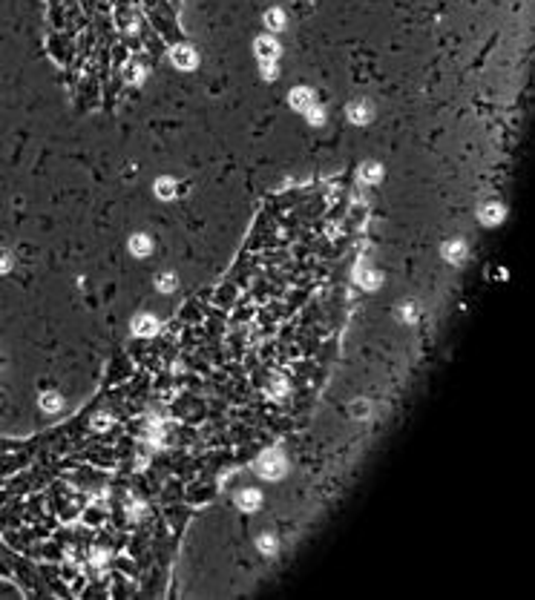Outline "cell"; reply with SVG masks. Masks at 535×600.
Wrapping results in <instances>:
<instances>
[{
	"mask_svg": "<svg viewBox=\"0 0 535 600\" xmlns=\"http://www.w3.org/2000/svg\"><path fill=\"white\" fill-rule=\"evenodd\" d=\"M256 471L262 477H268V480H277V477H282V471H285V459H282V454L271 451V454H265V457L259 459Z\"/></svg>",
	"mask_w": 535,
	"mask_h": 600,
	"instance_id": "cell-1",
	"label": "cell"
},
{
	"mask_svg": "<svg viewBox=\"0 0 535 600\" xmlns=\"http://www.w3.org/2000/svg\"><path fill=\"white\" fill-rule=\"evenodd\" d=\"M173 63H176L178 69H193L196 66V52L190 46H178L176 52H173Z\"/></svg>",
	"mask_w": 535,
	"mask_h": 600,
	"instance_id": "cell-2",
	"label": "cell"
},
{
	"mask_svg": "<svg viewBox=\"0 0 535 600\" xmlns=\"http://www.w3.org/2000/svg\"><path fill=\"white\" fill-rule=\"evenodd\" d=\"M348 118H351L354 124H366L368 118H371V109H368L366 101H354V104L348 106Z\"/></svg>",
	"mask_w": 535,
	"mask_h": 600,
	"instance_id": "cell-3",
	"label": "cell"
},
{
	"mask_svg": "<svg viewBox=\"0 0 535 600\" xmlns=\"http://www.w3.org/2000/svg\"><path fill=\"white\" fill-rule=\"evenodd\" d=\"M256 52H259L262 61H274V58L279 55V46H277V40H271V37H259V40H256Z\"/></svg>",
	"mask_w": 535,
	"mask_h": 600,
	"instance_id": "cell-4",
	"label": "cell"
},
{
	"mask_svg": "<svg viewBox=\"0 0 535 600\" xmlns=\"http://www.w3.org/2000/svg\"><path fill=\"white\" fill-rule=\"evenodd\" d=\"M152 250V241L147 236H133L130 238V253H135V256H147Z\"/></svg>",
	"mask_w": 535,
	"mask_h": 600,
	"instance_id": "cell-5",
	"label": "cell"
},
{
	"mask_svg": "<svg viewBox=\"0 0 535 600\" xmlns=\"http://www.w3.org/2000/svg\"><path fill=\"white\" fill-rule=\"evenodd\" d=\"M156 327H159V325H156V319H152V316H138V319H135V325H133V330L138 336H150V333H156Z\"/></svg>",
	"mask_w": 535,
	"mask_h": 600,
	"instance_id": "cell-6",
	"label": "cell"
},
{
	"mask_svg": "<svg viewBox=\"0 0 535 600\" xmlns=\"http://www.w3.org/2000/svg\"><path fill=\"white\" fill-rule=\"evenodd\" d=\"M504 219V210H501L498 204H486L481 210V221L483 224H498V221Z\"/></svg>",
	"mask_w": 535,
	"mask_h": 600,
	"instance_id": "cell-7",
	"label": "cell"
},
{
	"mask_svg": "<svg viewBox=\"0 0 535 600\" xmlns=\"http://www.w3.org/2000/svg\"><path fill=\"white\" fill-rule=\"evenodd\" d=\"M259 503H262V497H259V491H253V488L239 494V505H242V508H248V511H253Z\"/></svg>",
	"mask_w": 535,
	"mask_h": 600,
	"instance_id": "cell-8",
	"label": "cell"
},
{
	"mask_svg": "<svg viewBox=\"0 0 535 600\" xmlns=\"http://www.w3.org/2000/svg\"><path fill=\"white\" fill-rule=\"evenodd\" d=\"M291 106H296V109H308V106H311V92H308V89H296V92H291Z\"/></svg>",
	"mask_w": 535,
	"mask_h": 600,
	"instance_id": "cell-9",
	"label": "cell"
},
{
	"mask_svg": "<svg viewBox=\"0 0 535 600\" xmlns=\"http://www.w3.org/2000/svg\"><path fill=\"white\" fill-rule=\"evenodd\" d=\"M360 176H363V181H366V184H377V181L383 178V169L377 167V164H366V167L360 169Z\"/></svg>",
	"mask_w": 535,
	"mask_h": 600,
	"instance_id": "cell-10",
	"label": "cell"
},
{
	"mask_svg": "<svg viewBox=\"0 0 535 600\" xmlns=\"http://www.w3.org/2000/svg\"><path fill=\"white\" fill-rule=\"evenodd\" d=\"M443 253H446V259H449V262H464V256H466V247L461 244V241H455V244H446V247H443Z\"/></svg>",
	"mask_w": 535,
	"mask_h": 600,
	"instance_id": "cell-11",
	"label": "cell"
},
{
	"mask_svg": "<svg viewBox=\"0 0 535 600\" xmlns=\"http://www.w3.org/2000/svg\"><path fill=\"white\" fill-rule=\"evenodd\" d=\"M265 23H268L271 29H274V32H279V29L285 26V15H282L279 9H271V12L265 15Z\"/></svg>",
	"mask_w": 535,
	"mask_h": 600,
	"instance_id": "cell-12",
	"label": "cell"
},
{
	"mask_svg": "<svg viewBox=\"0 0 535 600\" xmlns=\"http://www.w3.org/2000/svg\"><path fill=\"white\" fill-rule=\"evenodd\" d=\"M156 193H159V198H173L176 195V184L170 178H161L159 184H156Z\"/></svg>",
	"mask_w": 535,
	"mask_h": 600,
	"instance_id": "cell-13",
	"label": "cell"
},
{
	"mask_svg": "<svg viewBox=\"0 0 535 600\" xmlns=\"http://www.w3.org/2000/svg\"><path fill=\"white\" fill-rule=\"evenodd\" d=\"M360 284L368 287V290H374L377 284H380V273H374V270H363V273H360Z\"/></svg>",
	"mask_w": 535,
	"mask_h": 600,
	"instance_id": "cell-14",
	"label": "cell"
},
{
	"mask_svg": "<svg viewBox=\"0 0 535 600\" xmlns=\"http://www.w3.org/2000/svg\"><path fill=\"white\" fill-rule=\"evenodd\" d=\"M61 405L63 402H61L58 394H44V399H41V408H44V411H61Z\"/></svg>",
	"mask_w": 535,
	"mask_h": 600,
	"instance_id": "cell-15",
	"label": "cell"
},
{
	"mask_svg": "<svg viewBox=\"0 0 535 600\" xmlns=\"http://www.w3.org/2000/svg\"><path fill=\"white\" fill-rule=\"evenodd\" d=\"M173 287H176V276L164 273V276L159 279V290H164V293H167V290H173Z\"/></svg>",
	"mask_w": 535,
	"mask_h": 600,
	"instance_id": "cell-16",
	"label": "cell"
},
{
	"mask_svg": "<svg viewBox=\"0 0 535 600\" xmlns=\"http://www.w3.org/2000/svg\"><path fill=\"white\" fill-rule=\"evenodd\" d=\"M259 548H262L265 554H271V551L277 548V540H274V537H259Z\"/></svg>",
	"mask_w": 535,
	"mask_h": 600,
	"instance_id": "cell-17",
	"label": "cell"
},
{
	"mask_svg": "<svg viewBox=\"0 0 535 600\" xmlns=\"http://www.w3.org/2000/svg\"><path fill=\"white\" fill-rule=\"evenodd\" d=\"M262 75H265V78H277V66H274V61H262Z\"/></svg>",
	"mask_w": 535,
	"mask_h": 600,
	"instance_id": "cell-18",
	"label": "cell"
},
{
	"mask_svg": "<svg viewBox=\"0 0 535 600\" xmlns=\"http://www.w3.org/2000/svg\"><path fill=\"white\" fill-rule=\"evenodd\" d=\"M305 112H308V121H311V124H322V121H325V118H322V112H320V109H314V106H308Z\"/></svg>",
	"mask_w": 535,
	"mask_h": 600,
	"instance_id": "cell-19",
	"label": "cell"
},
{
	"mask_svg": "<svg viewBox=\"0 0 535 600\" xmlns=\"http://www.w3.org/2000/svg\"><path fill=\"white\" fill-rule=\"evenodd\" d=\"M354 411H357V416H366L368 405H366V402H357V405H354Z\"/></svg>",
	"mask_w": 535,
	"mask_h": 600,
	"instance_id": "cell-20",
	"label": "cell"
},
{
	"mask_svg": "<svg viewBox=\"0 0 535 600\" xmlns=\"http://www.w3.org/2000/svg\"><path fill=\"white\" fill-rule=\"evenodd\" d=\"M0 270H9V256L0 250Z\"/></svg>",
	"mask_w": 535,
	"mask_h": 600,
	"instance_id": "cell-21",
	"label": "cell"
}]
</instances>
